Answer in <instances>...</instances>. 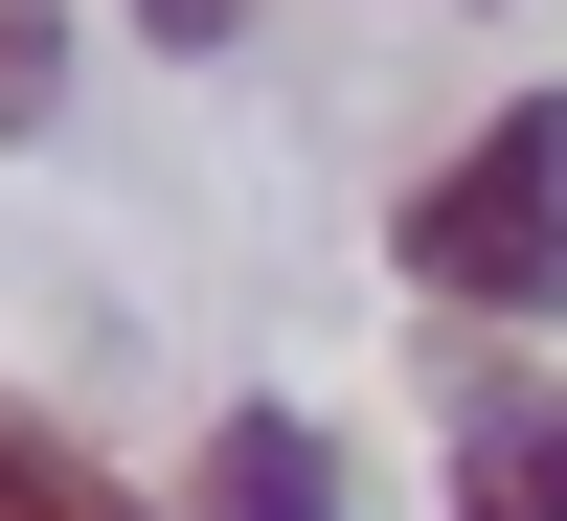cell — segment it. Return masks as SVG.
<instances>
[{
    "label": "cell",
    "instance_id": "5b68a950",
    "mask_svg": "<svg viewBox=\"0 0 567 521\" xmlns=\"http://www.w3.org/2000/svg\"><path fill=\"white\" fill-rule=\"evenodd\" d=\"M0 114H45V0H0Z\"/></svg>",
    "mask_w": 567,
    "mask_h": 521
},
{
    "label": "cell",
    "instance_id": "277c9868",
    "mask_svg": "<svg viewBox=\"0 0 567 521\" xmlns=\"http://www.w3.org/2000/svg\"><path fill=\"white\" fill-rule=\"evenodd\" d=\"M0 521H136V477L69 431V408H23V386H0Z\"/></svg>",
    "mask_w": 567,
    "mask_h": 521
},
{
    "label": "cell",
    "instance_id": "8992f818",
    "mask_svg": "<svg viewBox=\"0 0 567 521\" xmlns=\"http://www.w3.org/2000/svg\"><path fill=\"white\" fill-rule=\"evenodd\" d=\"M227 23H250V0H136V45H227Z\"/></svg>",
    "mask_w": 567,
    "mask_h": 521
},
{
    "label": "cell",
    "instance_id": "6da1fadb",
    "mask_svg": "<svg viewBox=\"0 0 567 521\" xmlns=\"http://www.w3.org/2000/svg\"><path fill=\"white\" fill-rule=\"evenodd\" d=\"M386 272H409L432 317H567V91H499V114L409 181Z\"/></svg>",
    "mask_w": 567,
    "mask_h": 521
},
{
    "label": "cell",
    "instance_id": "3957f363",
    "mask_svg": "<svg viewBox=\"0 0 567 521\" xmlns=\"http://www.w3.org/2000/svg\"><path fill=\"white\" fill-rule=\"evenodd\" d=\"M205 521H341L318 408H227V431H205Z\"/></svg>",
    "mask_w": 567,
    "mask_h": 521
},
{
    "label": "cell",
    "instance_id": "7a4b0ae2",
    "mask_svg": "<svg viewBox=\"0 0 567 521\" xmlns=\"http://www.w3.org/2000/svg\"><path fill=\"white\" fill-rule=\"evenodd\" d=\"M432 521H567V386H477L454 408V499Z\"/></svg>",
    "mask_w": 567,
    "mask_h": 521
}]
</instances>
